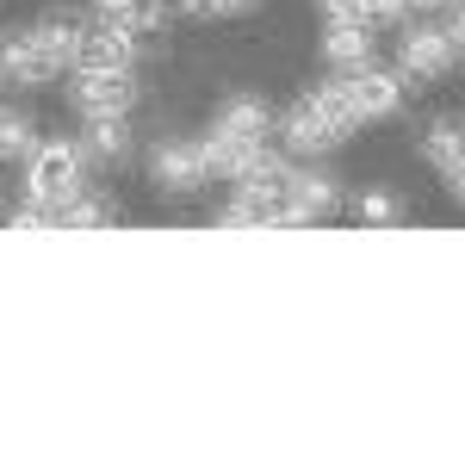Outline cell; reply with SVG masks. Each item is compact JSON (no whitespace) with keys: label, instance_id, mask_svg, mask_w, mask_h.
Returning <instances> with one entry per match:
<instances>
[{"label":"cell","instance_id":"obj_1","mask_svg":"<svg viewBox=\"0 0 465 465\" xmlns=\"http://www.w3.org/2000/svg\"><path fill=\"white\" fill-rule=\"evenodd\" d=\"M87 174H94L87 143H81V137H50V143H37V155L25 162V199L63 217V205L81 199V193L94 186Z\"/></svg>","mask_w":465,"mask_h":465},{"label":"cell","instance_id":"obj_2","mask_svg":"<svg viewBox=\"0 0 465 465\" xmlns=\"http://www.w3.org/2000/svg\"><path fill=\"white\" fill-rule=\"evenodd\" d=\"M453 63H460V44L447 32V19H403V32H397V74L403 81H416V87L447 81Z\"/></svg>","mask_w":465,"mask_h":465},{"label":"cell","instance_id":"obj_3","mask_svg":"<svg viewBox=\"0 0 465 465\" xmlns=\"http://www.w3.org/2000/svg\"><path fill=\"white\" fill-rule=\"evenodd\" d=\"M273 137H280V149H286L292 162H322L329 149L348 143V131H341V124L322 112L317 94H304V100H298V106L280 118V131H273Z\"/></svg>","mask_w":465,"mask_h":465},{"label":"cell","instance_id":"obj_4","mask_svg":"<svg viewBox=\"0 0 465 465\" xmlns=\"http://www.w3.org/2000/svg\"><path fill=\"white\" fill-rule=\"evenodd\" d=\"M69 106L81 118H131L137 81H131V69H74L69 74Z\"/></svg>","mask_w":465,"mask_h":465},{"label":"cell","instance_id":"obj_5","mask_svg":"<svg viewBox=\"0 0 465 465\" xmlns=\"http://www.w3.org/2000/svg\"><path fill=\"white\" fill-rule=\"evenodd\" d=\"M212 180L205 168V149L186 143V137H162V143L149 149V186L155 193H168V199H186V193H199Z\"/></svg>","mask_w":465,"mask_h":465},{"label":"cell","instance_id":"obj_6","mask_svg":"<svg viewBox=\"0 0 465 465\" xmlns=\"http://www.w3.org/2000/svg\"><path fill=\"white\" fill-rule=\"evenodd\" d=\"M341 212V186L317 162H292L286 168V223H317Z\"/></svg>","mask_w":465,"mask_h":465},{"label":"cell","instance_id":"obj_7","mask_svg":"<svg viewBox=\"0 0 465 465\" xmlns=\"http://www.w3.org/2000/svg\"><path fill=\"white\" fill-rule=\"evenodd\" d=\"M341 81H348V100H354L360 124H372V118H397L403 112V74L397 69H379V63H366V69H341Z\"/></svg>","mask_w":465,"mask_h":465},{"label":"cell","instance_id":"obj_8","mask_svg":"<svg viewBox=\"0 0 465 465\" xmlns=\"http://www.w3.org/2000/svg\"><path fill=\"white\" fill-rule=\"evenodd\" d=\"M44 81H56V69L37 56L32 32H0V87H13V94H37Z\"/></svg>","mask_w":465,"mask_h":465},{"label":"cell","instance_id":"obj_9","mask_svg":"<svg viewBox=\"0 0 465 465\" xmlns=\"http://www.w3.org/2000/svg\"><path fill=\"white\" fill-rule=\"evenodd\" d=\"M25 32H32L37 56H44L56 74H74V69H81V44H87V25H81V19L50 13V19H37V25H25Z\"/></svg>","mask_w":465,"mask_h":465},{"label":"cell","instance_id":"obj_10","mask_svg":"<svg viewBox=\"0 0 465 465\" xmlns=\"http://www.w3.org/2000/svg\"><path fill=\"white\" fill-rule=\"evenodd\" d=\"M81 69H137V32L124 19H100L87 25V44H81Z\"/></svg>","mask_w":465,"mask_h":465},{"label":"cell","instance_id":"obj_11","mask_svg":"<svg viewBox=\"0 0 465 465\" xmlns=\"http://www.w3.org/2000/svg\"><path fill=\"white\" fill-rule=\"evenodd\" d=\"M212 124L230 131V137H242V143H267V137L280 131V118H273V106H267L261 94H230V100L212 112Z\"/></svg>","mask_w":465,"mask_h":465},{"label":"cell","instance_id":"obj_12","mask_svg":"<svg viewBox=\"0 0 465 465\" xmlns=\"http://www.w3.org/2000/svg\"><path fill=\"white\" fill-rule=\"evenodd\" d=\"M322 63L329 69H366L372 63V19H329L322 25Z\"/></svg>","mask_w":465,"mask_h":465},{"label":"cell","instance_id":"obj_13","mask_svg":"<svg viewBox=\"0 0 465 465\" xmlns=\"http://www.w3.org/2000/svg\"><path fill=\"white\" fill-rule=\"evenodd\" d=\"M81 143L94 168H118L131 155V118H81Z\"/></svg>","mask_w":465,"mask_h":465},{"label":"cell","instance_id":"obj_14","mask_svg":"<svg viewBox=\"0 0 465 465\" xmlns=\"http://www.w3.org/2000/svg\"><path fill=\"white\" fill-rule=\"evenodd\" d=\"M199 149H205V168H212V180H236L242 168H249V155H254V143L230 137V131H217V124L199 137Z\"/></svg>","mask_w":465,"mask_h":465},{"label":"cell","instance_id":"obj_15","mask_svg":"<svg viewBox=\"0 0 465 465\" xmlns=\"http://www.w3.org/2000/svg\"><path fill=\"white\" fill-rule=\"evenodd\" d=\"M422 155H429V168H460L465 162V118H434L429 131H422Z\"/></svg>","mask_w":465,"mask_h":465},{"label":"cell","instance_id":"obj_16","mask_svg":"<svg viewBox=\"0 0 465 465\" xmlns=\"http://www.w3.org/2000/svg\"><path fill=\"white\" fill-rule=\"evenodd\" d=\"M37 118H25V112H0V168L6 162H32L37 155Z\"/></svg>","mask_w":465,"mask_h":465},{"label":"cell","instance_id":"obj_17","mask_svg":"<svg viewBox=\"0 0 465 465\" xmlns=\"http://www.w3.org/2000/svg\"><path fill=\"white\" fill-rule=\"evenodd\" d=\"M348 212H354L360 223H403V199H397L391 186H366V193L348 199Z\"/></svg>","mask_w":465,"mask_h":465},{"label":"cell","instance_id":"obj_18","mask_svg":"<svg viewBox=\"0 0 465 465\" xmlns=\"http://www.w3.org/2000/svg\"><path fill=\"white\" fill-rule=\"evenodd\" d=\"M112 217H118V205H112V199H100V193L87 186L81 199H69V205H63V230H106Z\"/></svg>","mask_w":465,"mask_h":465},{"label":"cell","instance_id":"obj_19","mask_svg":"<svg viewBox=\"0 0 465 465\" xmlns=\"http://www.w3.org/2000/svg\"><path fill=\"white\" fill-rule=\"evenodd\" d=\"M311 94L322 100V112H329V118H335L341 131H360V112H354V100H348V81H341V69L329 74V81H317Z\"/></svg>","mask_w":465,"mask_h":465},{"label":"cell","instance_id":"obj_20","mask_svg":"<svg viewBox=\"0 0 465 465\" xmlns=\"http://www.w3.org/2000/svg\"><path fill=\"white\" fill-rule=\"evenodd\" d=\"M112 19H124V25H131V32L143 37V32H155V25H162V19H168V0H124V6H118V13H112Z\"/></svg>","mask_w":465,"mask_h":465},{"label":"cell","instance_id":"obj_21","mask_svg":"<svg viewBox=\"0 0 465 465\" xmlns=\"http://www.w3.org/2000/svg\"><path fill=\"white\" fill-rule=\"evenodd\" d=\"M447 32H453V44L465 50V0H453V6H447Z\"/></svg>","mask_w":465,"mask_h":465},{"label":"cell","instance_id":"obj_22","mask_svg":"<svg viewBox=\"0 0 465 465\" xmlns=\"http://www.w3.org/2000/svg\"><path fill=\"white\" fill-rule=\"evenodd\" d=\"M254 0H205V13H223V19H236V13H249Z\"/></svg>","mask_w":465,"mask_h":465},{"label":"cell","instance_id":"obj_23","mask_svg":"<svg viewBox=\"0 0 465 465\" xmlns=\"http://www.w3.org/2000/svg\"><path fill=\"white\" fill-rule=\"evenodd\" d=\"M447 193H453V199L465 205V162H460V168H447Z\"/></svg>","mask_w":465,"mask_h":465},{"label":"cell","instance_id":"obj_24","mask_svg":"<svg viewBox=\"0 0 465 465\" xmlns=\"http://www.w3.org/2000/svg\"><path fill=\"white\" fill-rule=\"evenodd\" d=\"M434 6H453V0H410V13H434Z\"/></svg>","mask_w":465,"mask_h":465},{"label":"cell","instance_id":"obj_25","mask_svg":"<svg viewBox=\"0 0 465 465\" xmlns=\"http://www.w3.org/2000/svg\"><path fill=\"white\" fill-rule=\"evenodd\" d=\"M168 6H180V13H205V0H168Z\"/></svg>","mask_w":465,"mask_h":465},{"label":"cell","instance_id":"obj_26","mask_svg":"<svg viewBox=\"0 0 465 465\" xmlns=\"http://www.w3.org/2000/svg\"><path fill=\"white\" fill-rule=\"evenodd\" d=\"M94 6H100V13H118V6H124V0H94Z\"/></svg>","mask_w":465,"mask_h":465},{"label":"cell","instance_id":"obj_27","mask_svg":"<svg viewBox=\"0 0 465 465\" xmlns=\"http://www.w3.org/2000/svg\"><path fill=\"white\" fill-rule=\"evenodd\" d=\"M0 112H6V106H0Z\"/></svg>","mask_w":465,"mask_h":465}]
</instances>
